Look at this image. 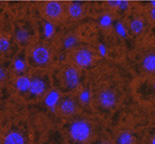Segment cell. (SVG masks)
<instances>
[{
	"label": "cell",
	"instance_id": "1",
	"mask_svg": "<svg viewBox=\"0 0 155 144\" xmlns=\"http://www.w3.org/2000/svg\"><path fill=\"white\" fill-rule=\"evenodd\" d=\"M40 13L43 18L49 22H58L65 15V8L62 2L45 1L41 3Z\"/></svg>",
	"mask_w": 155,
	"mask_h": 144
},
{
	"label": "cell",
	"instance_id": "2",
	"mask_svg": "<svg viewBox=\"0 0 155 144\" xmlns=\"http://www.w3.org/2000/svg\"><path fill=\"white\" fill-rule=\"evenodd\" d=\"M90 125L84 121H76L70 127V134H71L72 138L79 142L86 141L90 136Z\"/></svg>",
	"mask_w": 155,
	"mask_h": 144
},
{
	"label": "cell",
	"instance_id": "3",
	"mask_svg": "<svg viewBox=\"0 0 155 144\" xmlns=\"http://www.w3.org/2000/svg\"><path fill=\"white\" fill-rule=\"evenodd\" d=\"M33 60L39 65H45L50 60V51L45 45H38L33 50Z\"/></svg>",
	"mask_w": 155,
	"mask_h": 144
},
{
	"label": "cell",
	"instance_id": "4",
	"mask_svg": "<svg viewBox=\"0 0 155 144\" xmlns=\"http://www.w3.org/2000/svg\"><path fill=\"white\" fill-rule=\"evenodd\" d=\"M93 54L88 49H80L74 55V61L80 67H87L92 63Z\"/></svg>",
	"mask_w": 155,
	"mask_h": 144
},
{
	"label": "cell",
	"instance_id": "5",
	"mask_svg": "<svg viewBox=\"0 0 155 144\" xmlns=\"http://www.w3.org/2000/svg\"><path fill=\"white\" fill-rule=\"evenodd\" d=\"M99 104L104 108H110L116 103V95L111 89H104L98 96Z\"/></svg>",
	"mask_w": 155,
	"mask_h": 144
},
{
	"label": "cell",
	"instance_id": "6",
	"mask_svg": "<svg viewBox=\"0 0 155 144\" xmlns=\"http://www.w3.org/2000/svg\"><path fill=\"white\" fill-rule=\"evenodd\" d=\"M64 82L67 84V86H69L70 88H74V87L78 85L79 76H78V72L74 67H69V69H65Z\"/></svg>",
	"mask_w": 155,
	"mask_h": 144
},
{
	"label": "cell",
	"instance_id": "7",
	"mask_svg": "<svg viewBox=\"0 0 155 144\" xmlns=\"http://www.w3.org/2000/svg\"><path fill=\"white\" fill-rule=\"evenodd\" d=\"M65 14L71 19H79L84 14V8L81 4L76 3V2H71L68 4L65 8Z\"/></svg>",
	"mask_w": 155,
	"mask_h": 144
},
{
	"label": "cell",
	"instance_id": "8",
	"mask_svg": "<svg viewBox=\"0 0 155 144\" xmlns=\"http://www.w3.org/2000/svg\"><path fill=\"white\" fill-rule=\"evenodd\" d=\"M59 110L63 116H71L75 113L76 105L74 101L69 98H65L60 101L59 103Z\"/></svg>",
	"mask_w": 155,
	"mask_h": 144
},
{
	"label": "cell",
	"instance_id": "9",
	"mask_svg": "<svg viewBox=\"0 0 155 144\" xmlns=\"http://www.w3.org/2000/svg\"><path fill=\"white\" fill-rule=\"evenodd\" d=\"M45 84L41 79L36 78V79L31 80L29 91H31L33 95H36V96L42 95V94L45 93Z\"/></svg>",
	"mask_w": 155,
	"mask_h": 144
},
{
	"label": "cell",
	"instance_id": "10",
	"mask_svg": "<svg viewBox=\"0 0 155 144\" xmlns=\"http://www.w3.org/2000/svg\"><path fill=\"white\" fill-rule=\"evenodd\" d=\"M143 69L148 73H153L155 69V56L153 53L146 55L143 59Z\"/></svg>",
	"mask_w": 155,
	"mask_h": 144
},
{
	"label": "cell",
	"instance_id": "11",
	"mask_svg": "<svg viewBox=\"0 0 155 144\" xmlns=\"http://www.w3.org/2000/svg\"><path fill=\"white\" fill-rule=\"evenodd\" d=\"M4 144H25L23 137L19 133H11L4 139Z\"/></svg>",
	"mask_w": 155,
	"mask_h": 144
},
{
	"label": "cell",
	"instance_id": "12",
	"mask_svg": "<svg viewBox=\"0 0 155 144\" xmlns=\"http://www.w3.org/2000/svg\"><path fill=\"white\" fill-rule=\"evenodd\" d=\"M30 84H31V80L28 77L25 76H21L15 82V85H16L17 89L20 91H27L30 89Z\"/></svg>",
	"mask_w": 155,
	"mask_h": 144
},
{
	"label": "cell",
	"instance_id": "13",
	"mask_svg": "<svg viewBox=\"0 0 155 144\" xmlns=\"http://www.w3.org/2000/svg\"><path fill=\"white\" fill-rule=\"evenodd\" d=\"M143 29H145V23H143V21L141 20V19L135 18L130 22V30H131V32L134 33V34H136V35L140 34L143 30Z\"/></svg>",
	"mask_w": 155,
	"mask_h": 144
},
{
	"label": "cell",
	"instance_id": "14",
	"mask_svg": "<svg viewBox=\"0 0 155 144\" xmlns=\"http://www.w3.org/2000/svg\"><path fill=\"white\" fill-rule=\"evenodd\" d=\"M10 49V40L5 37H0V53H4Z\"/></svg>",
	"mask_w": 155,
	"mask_h": 144
},
{
	"label": "cell",
	"instance_id": "15",
	"mask_svg": "<svg viewBox=\"0 0 155 144\" xmlns=\"http://www.w3.org/2000/svg\"><path fill=\"white\" fill-rule=\"evenodd\" d=\"M131 141H132V138L128 133H124L119 138V144H131Z\"/></svg>",
	"mask_w": 155,
	"mask_h": 144
},
{
	"label": "cell",
	"instance_id": "16",
	"mask_svg": "<svg viewBox=\"0 0 155 144\" xmlns=\"http://www.w3.org/2000/svg\"><path fill=\"white\" fill-rule=\"evenodd\" d=\"M4 77H5V72H4L3 69H1V67H0V80H2Z\"/></svg>",
	"mask_w": 155,
	"mask_h": 144
},
{
	"label": "cell",
	"instance_id": "17",
	"mask_svg": "<svg viewBox=\"0 0 155 144\" xmlns=\"http://www.w3.org/2000/svg\"><path fill=\"white\" fill-rule=\"evenodd\" d=\"M102 144H106V143H102Z\"/></svg>",
	"mask_w": 155,
	"mask_h": 144
}]
</instances>
